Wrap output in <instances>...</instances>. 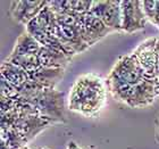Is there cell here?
I'll return each instance as SVG.
<instances>
[{"label":"cell","instance_id":"6da1fadb","mask_svg":"<svg viewBox=\"0 0 159 149\" xmlns=\"http://www.w3.org/2000/svg\"><path fill=\"white\" fill-rule=\"evenodd\" d=\"M106 96L103 80L96 74H84L77 77L70 89L68 107L85 117H97L105 106Z\"/></svg>","mask_w":159,"mask_h":149},{"label":"cell","instance_id":"7a4b0ae2","mask_svg":"<svg viewBox=\"0 0 159 149\" xmlns=\"http://www.w3.org/2000/svg\"><path fill=\"white\" fill-rule=\"evenodd\" d=\"M20 103L27 104L33 108L37 114L48 119L51 124L64 123L65 109H64V93L56 89H43L29 98H16Z\"/></svg>","mask_w":159,"mask_h":149},{"label":"cell","instance_id":"3957f363","mask_svg":"<svg viewBox=\"0 0 159 149\" xmlns=\"http://www.w3.org/2000/svg\"><path fill=\"white\" fill-rule=\"evenodd\" d=\"M122 31L126 33H134L146 27L147 16L143 10V0H123Z\"/></svg>","mask_w":159,"mask_h":149},{"label":"cell","instance_id":"277c9868","mask_svg":"<svg viewBox=\"0 0 159 149\" xmlns=\"http://www.w3.org/2000/svg\"><path fill=\"white\" fill-rule=\"evenodd\" d=\"M157 96H159V79L146 76L133 86L126 105L131 108H143L151 105Z\"/></svg>","mask_w":159,"mask_h":149},{"label":"cell","instance_id":"5b68a950","mask_svg":"<svg viewBox=\"0 0 159 149\" xmlns=\"http://www.w3.org/2000/svg\"><path fill=\"white\" fill-rule=\"evenodd\" d=\"M99 20L103 22L107 27L113 32L122 31V9L120 1L116 0H98L92 1L90 10Z\"/></svg>","mask_w":159,"mask_h":149},{"label":"cell","instance_id":"8992f818","mask_svg":"<svg viewBox=\"0 0 159 149\" xmlns=\"http://www.w3.org/2000/svg\"><path fill=\"white\" fill-rule=\"evenodd\" d=\"M108 75L131 86H135L146 77V74L132 54L120 57Z\"/></svg>","mask_w":159,"mask_h":149},{"label":"cell","instance_id":"52a82bcc","mask_svg":"<svg viewBox=\"0 0 159 149\" xmlns=\"http://www.w3.org/2000/svg\"><path fill=\"white\" fill-rule=\"evenodd\" d=\"M157 38H150L143 41L132 53L147 77H158V58L156 54Z\"/></svg>","mask_w":159,"mask_h":149},{"label":"cell","instance_id":"ba28073f","mask_svg":"<svg viewBox=\"0 0 159 149\" xmlns=\"http://www.w3.org/2000/svg\"><path fill=\"white\" fill-rule=\"evenodd\" d=\"M48 5V1L43 0H15L10 2L9 14L17 23L26 26L31 21L34 20L39 13Z\"/></svg>","mask_w":159,"mask_h":149},{"label":"cell","instance_id":"9c48e42d","mask_svg":"<svg viewBox=\"0 0 159 149\" xmlns=\"http://www.w3.org/2000/svg\"><path fill=\"white\" fill-rule=\"evenodd\" d=\"M111 32L113 30L107 27L102 21L99 20L91 12L83 15L81 33H82L83 40L89 44V47L93 46L94 43H97L99 40H101Z\"/></svg>","mask_w":159,"mask_h":149},{"label":"cell","instance_id":"30bf717a","mask_svg":"<svg viewBox=\"0 0 159 149\" xmlns=\"http://www.w3.org/2000/svg\"><path fill=\"white\" fill-rule=\"evenodd\" d=\"M51 125L48 119H43L39 115H26L20 116V119L14 125V129L17 130L18 133L26 140L29 143L33 140L38 134L42 132L43 130Z\"/></svg>","mask_w":159,"mask_h":149},{"label":"cell","instance_id":"8fae6325","mask_svg":"<svg viewBox=\"0 0 159 149\" xmlns=\"http://www.w3.org/2000/svg\"><path fill=\"white\" fill-rule=\"evenodd\" d=\"M52 35L58 38L75 55L83 53L89 48V44L83 40L81 26H64V25L58 24Z\"/></svg>","mask_w":159,"mask_h":149},{"label":"cell","instance_id":"7c38bea8","mask_svg":"<svg viewBox=\"0 0 159 149\" xmlns=\"http://www.w3.org/2000/svg\"><path fill=\"white\" fill-rule=\"evenodd\" d=\"M65 74V68H51V67L41 66L39 70L29 73V77L32 81L42 84L44 88L55 89L57 83L63 79Z\"/></svg>","mask_w":159,"mask_h":149},{"label":"cell","instance_id":"4fadbf2b","mask_svg":"<svg viewBox=\"0 0 159 149\" xmlns=\"http://www.w3.org/2000/svg\"><path fill=\"white\" fill-rule=\"evenodd\" d=\"M38 57H39L41 66L51 67V68H66V66L72 60V58L66 56L65 54L43 46L41 47Z\"/></svg>","mask_w":159,"mask_h":149},{"label":"cell","instance_id":"5bb4252c","mask_svg":"<svg viewBox=\"0 0 159 149\" xmlns=\"http://www.w3.org/2000/svg\"><path fill=\"white\" fill-rule=\"evenodd\" d=\"M48 5L53 10L55 14L73 12L77 14H86L91 10L92 1H83V0H53L48 1Z\"/></svg>","mask_w":159,"mask_h":149},{"label":"cell","instance_id":"9a60e30c","mask_svg":"<svg viewBox=\"0 0 159 149\" xmlns=\"http://www.w3.org/2000/svg\"><path fill=\"white\" fill-rule=\"evenodd\" d=\"M41 43L38 42L32 35L27 33L26 31L17 38L15 47H14L11 55L20 56V55H38L41 50Z\"/></svg>","mask_w":159,"mask_h":149},{"label":"cell","instance_id":"2e32d148","mask_svg":"<svg viewBox=\"0 0 159 149\" xmlns=\"http://www.w3.org/2000/svg\"><path fill=\"white\" fill-rule=\"evenodd\" d=\"M1 77L6 79L8 82H10L17 88L30 80L29 73L26 71H24L23 68L11 63H8L6 60H3L1 64Z\"/></svg>","mask_w":159,"mask_h":149},{"label":"cell","instance_id":"e0dca14e","mask_svg":"<svg viewBox=\"0 0 159 149\" xmlns=\"http://www.w3.org/2000/svg\"><path fill=\"white\" fill-rule=\"evenodd\" d=\"M5 60L20 67V68H23L24 71H26L27 73H32V72L39 70L40 67H41L38 55H20V56H15V55L10 54Z\"/></svg>","mask_w":159,"mask_h":149},{"label":"cell","instance_id":"ac0fdd59","mask_svg":"<svg viewBox=\"0 0 159 149\" xmlns=\"http://www.w3.org/2000/svg\"><path fill=\"white\" fill-rule=\"evenodd\" d=\"M0 140L6 143L8 149H20L22 147L26 146L27 142L23 137L20 136L18 131L13 129L0 131Z\"/></svg>","mask_w":159,"mask_h":149},{"label":"cell","instance_id":"d6986e66","mask_svg":"<svg viewBox=\"0 0 159 149\" xmlns=\"http://www.w3.org/2000/svg\"><path fill=\"white\" fill-rule=\"evenodd\" d=\"M84 14H77L73 12H66V13L56 14L57 23L64 26H81L82 24V17Z\"/></svg>","mask_w":159,"mask_h":149},{"label":"cell","instance_id":"ffe728a7","mask_svg":"<svg viewBox=\"0 0 159 149\" xmlns=\"http://www.w3.org/2000/svg\"><path fill=\"white\" fill-rule=\"evenodd\" d=\"M1 115V131H6V130L13 129L14 125L16 124V122L20 119V110L18 107H15L13 109L8 110V112L0 114Z\"/></svg>","mask_w":159,"mask_h":149},{"label":"cell","instance_id":"44dd1931","mask_svg":"<svg viewBox=\"0 0 159 149\" xmlns=\"http://www.w3.org/2000/svg\"><path fill=\"white\" fill-rule=\"evenodd\" d=\"M0 89H1V97H6V98H14L16 99L18 96L17 92V86L8 82L6 79L1 77V83H0Z\"/></svg>","mask_w":159,"mask_h":149},{"label":"cell","instance_id":"7402d4cb","mask_svg":"<svg viewBox=\"0 0 159 149\" xmlns=\"http://www.w3.org/2000/svg\"><path fill=\"white\" fill-rule=\"evenodd\" d=\"M0 114L8 112L17 106V101L14 98H6V97H0Z\"/></svg>","mask_w":159,"mask_h":149},{"label":"cell","instance_id":"603a6c76","mask_svg":"<svg viewBox=\"0 0 159 149\" xmlns=\"http://www.w3.org/2000/svg\"><path fill=\"white\" fill-rule=\"evenodd\" d=\"M152 24H155L157 27L159 29V1H157V6H156V12H155V15H153L152 20L150 21Z\"/></svg>","mask_w":159,"mask_h":149},{"label":"cell","instance_id":"cb8c5ba5","mask_svg":"<svg viewBox=\"0 0 159 149\" xmlns=\"http://www.w3.org/2000/svg\"><path fill=\"white\" fill-rule=\"evenodd\" d=\"M155 138H156L157 143H159V114L156 119V123H155Z\"/></svg>","mask_w":159,"mask_h":149},{"label":"cell","instance_id":"d4e9b609","mask_svg":"<svg viewBox=\"0 0 159 149\" xmlns=\"http://www.w3.org/2000/svg\"><path fill=\"white\" fill-rule=\"evenodd\" d=\"M67 149H85L84 147H81L80 145H77L75 141H70L67 145Z\"/></svg>","mask_w":159,"mask_h":149},{"label":"cell","instance_id":"484cf974","mask_svg":"<svg viewBox=\"0 0 159 149\" xmlns=\"http://www.w3.org/2000/svg\"><path fill=\"white\" fill-rule=\"evenodd\" d=\"M156 54H157V58H158V66H159V37L157 38V42H156Z\"/></svg>","mask_w":159,"mask_h":149},{"label":"cell","instance_id":"4316f807","mask_svg":"<svg viewBox=\"0 0 159 149\" xmlns=\"http://www.w3.org/2000/svg\"><path fill=\"white\" fill-rule=\"evenodd\" d=\"M20 149H30V148H29V147H27V146H24V147H22V148H20Z\"/></svg>","mask_w":159,"mask_h":149},{"label":"cell","instance_id":"83f0119b","mask_svg":"<svg viewBox=\"0 0 159 149\" xmlns=\"http://www.w3.org/2000/svg\"><path fill=\"white\" fill-rule=\"evenodd\" d=\"M157 76H158V79H159V66H158V71H157Z\"/></svg>","mask_w":159,"mask_h":149},{"label":"cell","instance_id":"f1b7e54d","mask_svg":"<svg viewBox=\"0 0 159 149\" xmlns=\"http://www.w3.org/2000/svg\"><path fill=\"white\" fill-rule=\"evenodd\" d=\"M43 149H49V148H43Z\"/></svg>","mask_w":159,"mask_h":149}]
</instances>
